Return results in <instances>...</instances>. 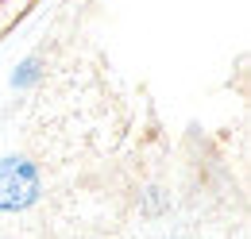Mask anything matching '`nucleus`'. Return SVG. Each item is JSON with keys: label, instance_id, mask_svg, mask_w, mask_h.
<instances>
[{"label": "nucleus", "instance_id": "1", "mask_svg": "<svg viewBox=\"0 0 251 239\" xmlns=\"http://www.w3.org/2000/svg\"><path fill=\"white\" fill-rule=\"evenodd\" d=\"M43 193V178L24 154L0 158V212H24L31 209Z\"/></svg>", "mask_w": 251, "mask_h": 239}, {"label": "nucleus", "instance_id": "2", "mask_svg": "<svg viewBox=\"0 0 251 239\" xmlns=\"http://www.w3.org/2000/svg\"><path fill=\"white\" fill-rule=\"evenodd\" d=\"M39 73H43V70H39V58H24L20 62V66H16V73H12V89H31L35 81H39Z\"/></svg>", "mask_w": 251, "mask_h": 239}]
</instances>
